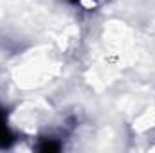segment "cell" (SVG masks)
Returning a JSON list of instances; mask_svg holds the SVG:
<instances>
[{
    "label": "cell",
    "instance_id": "obj_1",
    "mask_svg": "<svg viewBox=\"0 0 155 153\" xmlns=\"http://www.w3.org/2000/svg\"><path fill=\"white\" fill-rule=\"evenodd\" d=\"M11 142H13V135L5 124V117L0 112V148H7L11 146Z\"/></svg>",
    "mask_w": 155,
    "mask_h": 153
},
{
    "label": "cell",
    "instance_id": "obj_2",
    "mask_svg": "<svg viewBox=\"0 0 155 153\" xmlns=\"http://www.w3.org/2000/svg\"><path fill=\"white\" fill-rule=\"evenodd\" d=\"M38 150L40 151H45V153L47 151H58V150H60V144L54 142L52 139H45V141L38 146Z\"/></svg>",
    "mask_w": 155,
    "mask_h": 153
},
{
    "label": "cell",
    "instance_id": "obj_3",
    "mask_svg": "<svg viewBox=\"0 0 155 153\" xmlns=\"http://www.w3.org/2000/svg\"><path fill=\"white\" fill-rule=\"evenodd\" d=\"M72 2H81V0H72Z\"/></svg>",
    "mask_w": 155,
    "mask_h": 153
}]
</instances>
